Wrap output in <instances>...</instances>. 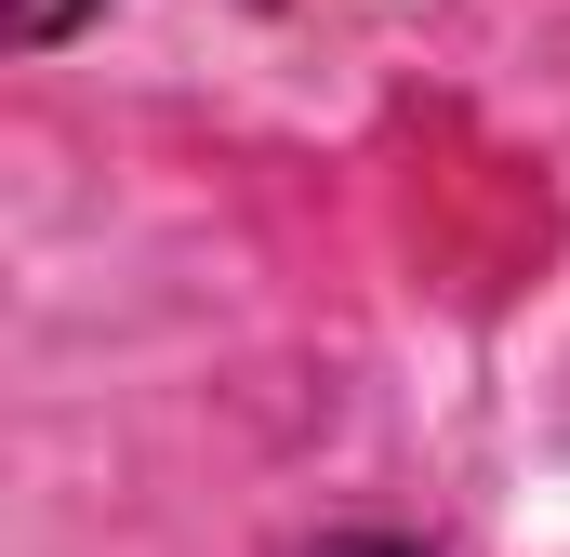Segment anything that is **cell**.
<instances>
[{"instance_id":"obj_1","label":"cell","mask_w":570,"mask_h":557,"mask_svg":"<svg viewBox=\"0 0 570 557\" xmlns=\"http://www.w3.org/2000/svg\"><path fill=\"white\" fill-rule=\"evenodd\" d=\"M94 13H107V0H13V40H27V53H53V40H67V27H94Z\"/></svg>"},{"instance_id":"obj_2","label":"cell","mask_w":570,"mask_h":557,"mask_svg":"<svg viewBox=\"0 0 570 557\" xmlns=\"http://www.w3.org/2000/svg\"><path fill=\"white\" fill-rule=\"evenodd\" d=\"M305 557H425V545H372V531H345V545H305Z\"/></svg>"}]
</instances>
